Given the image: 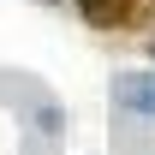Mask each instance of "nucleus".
Wrapping results in <instances>:
<instances>
[{"label": "nucleus", "mask_w": 155, "mask_h": 155, "mask_svg": "<svg viewBox=\"0 0 155 155\" xmlns=\"http://www.w3.org/2000/svg\"><path fill=\"white\" fill-rule=\"evenodd\" d=\"M78 12L96 24V30H119L131 18V0H78Z\"/></svg>", "instance_id": "1"}]
</instances>
